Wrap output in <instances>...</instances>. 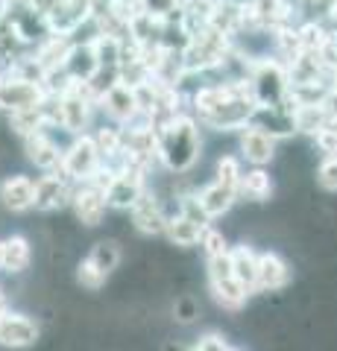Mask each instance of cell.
I'll return each mask as SVG.
<instances>
[{
	"label": "cell",
	"mask_w": 337,
	"mask_h": 351,
	"mask_svg": "<svg viewBox=\"0 0 337 351\" xmlns=\"http://www.w3.org/2000/svg\"><path fill=\"white\" fill-rule=\"evenodd\" d=\"M229 263L235 278L241 281V287L246 293H255V263H258V252H253L249 246H235L229 249Z\"/></svg>",
	"instance_id": "cell-20"
},
{
	"label": "cell",
	"mask_w": 337,
	"mask_h": 351,
	"mask_svg": "<svg viewBox=\"0 0 337 351\" xmlns=\"http://www.w3.org/2000/svg\"><path fill=\"white\" fill-rule=\"evenodd\" d=\"M100 100H103L106 114H108V117H115L117 123H126V120L138 112V103H135V91H132V85L117 82V85L108 88V91L100 97Z\"/></svg>",
	"instance_id": "cell-16"
},
{
	"label": "cell",
	"mask_w": 337,
	"mask_h": 351,
	"mask_svg": "<svg viewBox=\"0 0 337 351\" xmlns=\"http://www.w3.org/2000/svg\"><path fill=\"white\" fill-rule=\"evenodd\" d=\"M317 179H320V184L325 191H337V156H329L320 164Z\"/></svg>",
	"instance_id": "cell-26"
},
{
	"label": "cell",
	"mask_w": 337,
	"mask_h": 351,
	"mask_svg": "<svg viewBox=\"0 0 337 351\" xmlns=\"http://www.w3.org/2000/svg\"><path fill=\"white\" fill-rule=\"evenodd\" d=\"M194 199H197V205L202 208L205 217L214 219V217H223L232 208V202L237 199V188H232V184H226L220 179H214L209 188H202Z\"/></svg>",
	"instance_id": "cell-14"
},
{
	"label": "cell",
	"mask_w": 337,
	"mask_h": 351,
	"mask_svg": "<svg viewBox=\"0 0 337 351\" xmlns=\"http://www.w3.org/2000/svg\"><path fill=\"white\" fill-rule=\"evenodd\" d=\"M71 202H73V214L82 226H100V219L106 217V188L94 182H82V188H77L71 193Z\"/></svg>",
	"instance_id": "cell-9"
},
{
	"label": "cell",
	"mask_w": 337,
	"mask_h": 351,
	"mask_svg": "<svg viewBox=\"0 0 337 351\" xmlns=\"http://www.w3.org/2000/svg\"><path fill=\"white\" fill-rule=\"evenodd\" d=\"M209 287H211L214 302L220 307H226V311H237V307L246 304L249 293L241 287V281L235 278L232 263H229V252L209 258Z\"/></svg>",
	"instance_id": "cell-4"
},
{
	"label": "cell",
	"mask_w": 337,
	"mask_h": 351,
	"mask_svg": "<svg viewBox=\"0 0 337 351\" xmlns=\"http://www.w3.org/2000/svg\"><path fill=\"white\" fill-rule=\"evenodd\" d=\"M200 129L191 117L170 114L156 132V152L173 173H185L200 158Z\"/></svg>",
	"instance_id": "cell-1"
},
{
	"label": "cell",
	"mask_w": 337,
	"mask_h": 351,
	"mask_svg": "<svg viewBox=\"0 0 337 351\" xmlns=\"http://www.w3.org/2000/svg\"><path fill=\"white\" fill-rule=\"evenodd\" d=\"M246 126L276 141V138H288V135L297 132V117H293V112H288V108L255 106L253 114H249V120H246Z\"/></svg>",
	"instance_id": "cell-7"
},
{
	"label": "cell",
	"mask_w": 337,
	"mask_h": 351,
	"mask_svg": "<svg viewBox=\"0 0 337 351\" xmlns=\"http://www.w3.org/2000/svg\"><path fill=\"white\" fill-rule=\"evenodd\" d=\"M200 246L205 249V258H214V255H223V252H229V246H226V237L217 232V228H211V226L202 228Z\"/></svg>",
	"instance_id": "cell-24"
},
{
	"label": "cell",
	"mask_w": 337,
	"mask_h": 351,
	"mask_svg": "<svg viewBox=\"0 0 337 351\" xmlns=\"http://www.w3.org/2000/svg\"><path fill=\"white\" fill-rule=\"evenodd\" d=\"M71 182L65 179L62 173H45L36 179V199H32V208L36 211H56L65 202L71 199Z\"/></svg>",
	"instance_id": "cell-11"
},
{
	"label": "cell",
	"mask_w": 337,
	"mask_h": 351,
	"mask_svg": "<svg viewBox=\"0 0 337 351\" xmlns=\"http://www.w3.org/2000/svg\"><path fill=\"white\" fill-rule=\"evenodd\" d=\"M32 261V246L30 240L24 234H9L3 237V272H9V276H21Z\"/></svg>",
	"instance_id": "cell-17"
},
{
	"label": "cell",
	"mask_w": 337,
	"mask_h": 351,
	"mask_svg": "<svg viewBox=\"0 0 337 351\" xmlns=\"http://www.w3.org/2000/svg\"><path fill=\"white\" fill-rule=\"evenodd\" d=\"M38 339V325L27 313H0V346L3 348H30Z\"/></svg>",
	"instance_id": "cell-8"
},
{
	"label": "cell",
	"mask_w": 337,
	"mask_h": 351,
	"mask_svg": "<svg viewBox=\"0 0 337 351\" xmlns=\"http://www.w3.org/2000/svg\"><path fill=\"white\" fill-rule=\"evenodd\" d=\"M165 351H188V348H182V346H165Z\"/></svg>",
	"instance_id": "cell-31"
},
{
	"label": "cell",
	"mask_w": 337,
	"mask_h": 351,
	"mask_svg": "<svg viewBox=\"0 0 337 351\" xmlns=\"http://www.w3.org/2000/svg\"><path fill=\"white\" fill-rule=\"evenodd\" d=\"M129 211H132V223H135L138 232H144V234H161V232H165L167 214L161 211V205L147 191L138 196V202L129 208Z\"/></svg>",
	"instance_id": "cell-15"
},
{
	"label": "cell",
	"mask_w": 337,
	"mask_h": 351,
	"mask_svg": "<svg viewBox=\"0 0 337 351\" xmlns=\"http://www.w3.org/2000/svg\"><path fill=\"white\" fill-rule=\"evenodd\" d=\"M202 228H205V226L194 223V219L185 217L182 211H179L176 217H167V219H165V234H167L176 246H194V243H200Z\"/></svg>",
	"instance_id": "cell-21"
},
{
	"label": "cell",
	"mask_w": 337,
	"mask_h": 351,
	"mask_svg": "<svg viewBox=\"0 0 337 351\" xmlns=\"http://www.w3.org/2000/svg\"><path fill=\"white\" fill-rule=\"evenodd\" d=\"M89 261L108 278L117 269V263H121V246H117L115 240H100V243H94V249L89 252Z\"/></svg>",
	"instance_id": "cell-22"
},
{
	"label": "cell",
	"mask_w": 337,
	"mask_h": 351,
	"mask_svg": "<svg viewBox=\"0 0 337 351\" xmlns=\"http://www.w3.org/2000/svg\"><path fill=\"white\" fill-rule=\"evenodd\" d=\"M6 311V293H3V287H0V313Z\"/></svg>",
	"instance_id": "cell-30"
},
{
	"label": "cell",
	"mask_w": 337,
	"mask_h": 351,
	"mask_svg": "<svg viewBox=\"0 0 337 351\" xmlns=\"http://www.w3.org/2000/svg\"><path fill=\"white\" fill-rule=\"evenodd\" d=\"M249 91H253L255 106H276V108L293 112L288 106L290 80H288V73L281 71V64H276V62L258 64V71L253 73V80H249Z\"/></svg>",
	"instance_id": "cell-2"
},
{
	"label": "cell",
	"mask_w": 337,
	"mask_h": 351,
	"mask_svg": "<svg viewBox=\"0 0 337 351\" xmlns=\"http://www.w3.org/2000/svg\"><path fill=\"white\" fill-rule=\"evenodd\" d=\"M270 193H273V182H270V173L264 167L241 173V179H237V196L253 199V202H267Z\"/></svg>",
	"instance_id": "cell-19"
},
{
	"label": "cell",
	"mask_w": 337,
	"mask_h": 351,
	"mask_svg": "<svg viewBox=\"0 0 337 351\" xmlns=\"http://www.w3.org/2000/svg\"><path fill=\"white\" fill-rule=\"evenodd\" d=\"M273 152H276V141L273 138L261 135V132L249 129V126L244 129V135H241V156L249 164L264 167V164H270V158H273Z\"/></svg>",
	"instance_id": "cell-18"
},
{
	"label": "cell",
	"mask_w": 337,
	"mask_h": 351,
	"mask_svg": "<svg viewBox=\"0 0 337 351\" xmlns=\"http://www.w3.org/2000/svg\"><path fill=\"white\" fill-rule=\"evenodd\" d=\"M0 267H3V240H0Z\"/></svg>",
	"instance_id": "cell-32"
},
{
	"label": "cell",
	"mask_w": 337,
	"mask_h": 351,
	"mask_svg": "<svg viewBox=\"0 0 337 351\" xmlns=\"http://www.w3.org/2000/svg\"><path fill=\"white\" fill-rule=\"evenodd\" d=\"M24 149H27V158L36 164L38 170H45V173H59L62 149H59V144L47 135L45 129L27 135V138H24Z\"/></svg>",
	"instance_id": "cell-13"
},
{
	"label": "cell",
	"mask_w": 337,
	"mask_h": 351,
	"mask_svg": "<svg viewBox=\"0 0 337 351\" xmlns=\"http://www.w3.org/2000/svg\"><path fill=\"white\" fill-rule=\"evenodd\" d=\"M141 3H144V15L150 18H165L170 12H179L176 9L179 0H141Z\"/></svg>",
	"instance_id": "cell-27"
},
{
	"label": "cell",
	"mask_w": 337,
	"mask_h": 351,
	"mask_svg": "<svg viewBox=\"0 0 337 351\" xmlns=\"http://www.w3.org/2000/svg\"><path fill=\"white\" fill-rule=\"evenodd\" d=\"M100 164H103V156H100L97 141L91 135H80V138H73V144L68 149H62L59 173L68 182H89L100 170Z\"/></svg>",
	"instance_id": "cell-3"
},
{
	"label": "cell",
	"mask_w": 337,
	"mask_h": 351,
	"mask_svg": "<svg viewBox=\"0 0 337 351\" xmlns=\"http://www.w3.org/2000/svg\"><path fill=\"white\" fill-rule=\"evenodd\" d=\"M77 281H80V287L97 293V290H100L103 284H106V276L94 267V263H91L89 258H82V261H80V267H77Z\"/></svg>",
	"instance_id": "cell-23"
},
{
	"label": "cell",
	"mask_w": 337,
	"mask_h": 351,
	"mask_svg": "<svg viewBox=\"0 0 337 351\" xmlns=\"http://www.w3.org/2000/svg\"><path fill=\"white\" fill-rule=\"evenodd\" d=\"M45 94L47 91L41 88V82L21 80V76H0V108L9 114L36 108L45 100Z\"/></svg>",
	"instance_id": "cell-5"
},
{
	"label": "cell",
	"mask_w": 337,
	"mask_h": 351,
	"mask_svg": "<svg viewBox=\"0 0 337 351\" xmlns=\"http://www.w3.org/2000/svg\"><path fill=\"white\" fill-rule=\"evenodd\" d=\"M232 351H237V348H232Z\"/></svg>",
	"instance_id": "cell-33"
},
{
	"label": "cell",
	"mask_w": 337,
	"mask_h": 351,
	"mask_svg": "<svg viewBox=\"0 0 337 351\" xmlns=\"http://www.w3.org/2000/svg\"><path fill=\"white\" fill-rule=\"evenodd\" d=\"M290 284V267L281 261L276 252H258L255 263V290L261 293H276Z\"/></svg>",
	"instance_id": "cell-12"
},
{
	"label": "cell",
	"mask_w": 337,
	"mask_h": 351,
	"mask_svg": "<svg viewBox=\"0 0 337 351\" xmlns=\"http://www.w3.org/2000/svg\"><path fill=\"white\" fill-rule=\"evenodd\" d=\"M197 316H200V307H197V302H194V299L185 295V299L176 302V319L179 322H194Z\"/></svg>",
	"instance_id": "cell-28"
},
{
	"label": "cell",
	"mask_w": 337,
	"mask_h": 351,
	"mask_svg": "<svg viewBox=\"0 0 337 351\" xmlns=\"http://www.w3.org/2000/svg\"><path fill=\"white\" fill-rule=\"evenodd\" d=\"M141 193H144V167H129L112 176V182L106 184V205L117 208V211H129Z\"/></svg>",
	"instance_id": "cell-6"
},
{
	"label": "cell",
	"mask_w": 337,
	"mask_h": 351,
	"mask_svg": "<svg viewBox=\"0 0 337 351\" xmlns=\"http://www.w3.org/2000/svg\"><path fill=\"white\" fill-rule=\"evenodd\" d=\"M217 179L237 188V179H241V164H237V158L223 156L220 161H217Z\"/></svg>",
	"instance_id": "cell-25"
},
{
	"label": "cell",
	"mask_w": 337,
	"mask_h": 351,
	"mask_svg": "<svg viewBox=\"0 0 337 351\" xmlns=\"http://www.w3.org/2000/svg\"><path fill=\"white\" fill-rule=\"evenodd\" d=\"M32 199H36V179H30V176L15 173L0 182V205L6 211L24 214L32 208Z\"/></svg>",
	"instance_id": "cell-10"
},
{
	"label": "cell",
	"mask_w": 337,
	"mask_h": 351,
	"mask_svg": "<svg viewBox=\"0 0 337 351\" xmlns=\"http://www.w3.org/2000/svg\"><path fill=\"white\" fill-rule=\"evenodd\" d=\"M194 351H232V348L226 346V339H223L220 334H205Z\"/></svg>",
	"instance_id": "cell-29"
}]
</instances>
